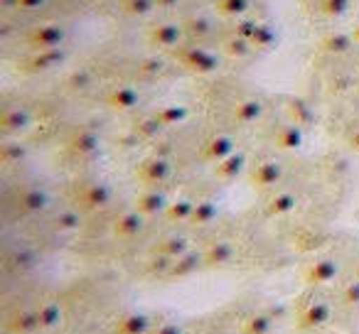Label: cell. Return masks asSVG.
Masks as SVG:
<instances>
[{"label": "cell", "instance_id": "9a60e30c", "mask_svg": "<svg viewBox=\"0 0 359 334\" xmlns=\"http://www.w3.org/2000/svg\"><path fill=\"white\" fill-rule=\"evenodd\" d=\"M145 219H148V216L140 214L138 209L123 211V214L114 221V234L118 236V239H133V236H138L140 231H143Z\"/></svg>", "mask_w": 359, "mask_h": 334}, {"label": "cell", "instance_id": "44dd1931", "mask_svg": "<svg viewBox=\"0 0 359 334\" xmlns=\"http://www.w3.org/2000/svg\"><path fill=\"white\" fill-rule=\"evenodd\" d=\"M187 251H190V239L182 234H170L155 244V253L170 256V258H180V256L187 253Z\"/></svg>", "mask_w": 359, "mask_h": 334}, {"label": "cell", "instance_id": "7402d4cb", "mask_svg": "<svg viewBox=\"0 0 359 334\" xmlns=\"http://www.w3.org/2000/svg\"><path fill=\"white\" fill-rule=\"evenodd\" d=\"M81 202L86 209H101L111 202V187L106 182H91L81 195Z\"/></svg>", "mask_w": 359, "mask_h": 334}, {"label": "cell", "instance_id": "4dcf8cb0", "mask_svg": "<svg viewBox=\"0 0 359 334\" xmlns=\"http://www.w3.org/2000/svg\"><path fill=\"white\" fill-rule=\"evenodd\" d=\"M288 111H290V118H293L298 125H303L305 130H308L310 125L315 123V111H313V106H310L308 101H303V99H290Z\"/></svg>", "mask_w": 359, "mask_h": 334}, {"label": "cell", "instance_id": "8992f818", "mask_svg": "<svg viewBox=\"0 0 359 334\" xmlns=\"http://www.w3.org/2000/svg\"><path fill=\"white\" fill-rule=\"evenodd\" d=\"M207 268V260H205V251H187V253H182L180 258H175L172 268H170V273L165 275V278L170 280H182V278H190V275H195L197 270Z\"/></svg>", "mask_w": 359, "mask_h": 334}, {"label": "cell", "instance_id": "b9f144b4", "mask_svg": "<svg viewBox=\"0 0 359 334\" xmlns=\"http://www.w3.org/2000/svg\"><path fill=\"white\" fill-rule=\"evenodd\" d=\"M138 69H140V74H143V76H158V74H163V71H165V60H163V57H158V55H150V57H145V60L140 62Z\"/></svg>", "mask_w": 359, "mask_h": 334}, {"label": "cell", "instance_id": "1f68e13d", "mask_svg": "<svg viewBox=\"0 0 359 334\" xmlns=\"http://www.w3.org/2000/svg\"><path fill=\"white\" fill-rule=\"evenodd\" d=\"M276 319L269 312H254L249 319L244 322V334H271Z\"/></svg>", "mask_w": 359, "mask_h": 334}, {"label": "cell", "instance_id": "6da1fadb", "mask_svg": "<svg viewBox=\"0 0 359 334\" xmlns=\"http://www.w3.org/2000/svg\"><path fill=\"white\" fill-rule=\"evenodd\" d=\"M177 57L195 74H215L222 67V55L207 50V47H185L177 52Z\"/></svg>", "mask_w": 359, "mask_h": 334}, {"label": "cell", "instance_id": "9c48e42d", "mask_svg": "<svg viewBox=\"0 0 359 334\" xmlns=\"http://www.w3.org/2000/svg\"><path fill=\"white\" fill-rule=\"evenodd\" d=\"M273 143H276V148L285 150V153L300 150L305 145V128L295 123V120H290V123H283L278 130H276Z\"/></svg>", "mask_w": 359, "mask_h": 334}, {"label": "cell", "instance_id": "603a6c76", "mask_svg": "<svg viewBox=\"0 0 359 334\" xmlns=\"http://www.w3.org/2000/svg\"><path fill=\"white\" fill-rule=\"evenodd\" d=\"M295 207H298V195L295 192H276L273 197L269 200V204H266V211H269L271 216H285L290 214V211H295Z\"/></svg>", "mask_w": 359, "mask_h": 334}, {"label": "cell", "instance_id": "52a82bcc", "mask_svg": "<svg viewBox=\"0 0 359 334\" xmlns=\"http://www.w3.org/2000/svg\"><path fill=\"white\" fill-rule=\"evenodd\" d=\"M339 275V263L334 258H318L305 268V283L310 288L315 285H327V283H334Z\"/></svg>", "mask_w": 359, "mask_h": 334}, {"label": "cell", "instance_id": "f907efd6", "mask_svg": "<svg viewBox=\"0 0 359 334\" xmlns=\"http://www.w3.org/2000/svg\"><path fill=\"white\" fill-rule=\"evenodd\" d=\"M352 37H354V42H359V25H354V30H352Z\"/></svg>", "mask_w": 359, "mask_h": 334}, {"label": "cell", "instance_id": "d6986e66", "mask_svg": "<svg viewBox=\"0 0 359 334\" xmlns=\"http://www.w3.org/2000/svg\"><path fill=\"white\" fill-rule=\"evenodd\" d=\"M8 329L15 334H32L37 332V329H42L40 324V314H37V309H20V312H15L11 317V322H8Z\"/></svg>", "mask_w": 359, "mask_h": 334}, {"label": "cell", "instance_id": "d4e9b609", "mask_svg": "<svg viewBox=\"0 0 359 334\" xmlns=\"http://www.w3.org/2000/svg\"><path fill=\"white\" fill-rule=\"evenodd\" d=\"M222 52H224V57H229V60H249L251 55H256V47H254V42L246 40V37L231 35L229 40L224 42Z\"/></svg>", "mask_w": 359, "mask_h": 334}, {"label": "cell", "instance_id": "f6af8a7d", "mask_svg": "<svg viewBox=\"0 0 359 334\" xmlns=\"http://www.w3.org/2000/svg\"><path fill=\"white\" fill-rule=\"evenodd\" d=\"M342 300H344V305H352V307H357V305H359V278H357V275H354V278L344 285Z\"/></svg>", "mask_w": 359, "mask_h": 334}, {"label": "cell", "instance_id": "5b68a950", "mask_svg": "<svg viewBox=\"0 0 359 334\" xmlns=\"http://www.w3.org/2000/svg\"><path fill=\"white\" fill-rule=\"evenodd\" d=\"M332 319V305L325 302V300H318V302H308L303 305L298 317V327L300 329H320Z\"/></svg>", "mask_w": 359, "mask_h": 334}, {"label": "cell", "instance_id": "7a4b0ae2", "mask_svg": "<svg viewBox=\"0 0 359 334\" xmlns=\"http://www.w3.org/2000/svg\"><path fill=\"white\" fill-rule=\"evenodd\" d=\"M67 42V30L55 22H45V25H37L27 32V45L35 52L40 50H52V47H65Z\"/></svg>", "mask_w": 359, "mask_h": 334}, {"label": "cell", "instance_id": "681fc988", "mask_svg": "<svg viewBox=\"0 0 359 334\" xmlns=\"http://www.w3.org/2000/svg\"><path fill=\"white\" fill-rule=\"evenodd\" d=\"M349 148H352V150H357V153H359V125H357V128H352V130H349Z\"/></svg>", "mask_w": 359, "mask_h": 334}, {"label": "cell", "instance_id": "ee69618b", "mask_svg": "<svg viewBox=\"0 0 359 334\" xmlns=\"http://www.w3.org/2000/svg\"><path fill=\"white\" fill-rule=\"evenodd\" d=\"M256 27H259V22H256L254 18H236L234 27H231V35H239V37L251 40L254 32H256Z\"/></svg>", "mask_w": 359, "mask_h": 334}, {"label": "cell", "instance_id": "484cf974", "mask_svg": "<svg viewBox=\"0 0 359 334\" xmlns=\"http://www.w3.org/2000/svg\"><path fill=\"white\" fill-rule=\"evenodd\" d=\"M354 47L352 32H327L323 40V50L327 55H347Z\"/></svg>", "mask_w": 359, "mask_h": 334}, {"label": "cell", "instance_id": "4316f807", "mask_svg": "<svg viewBox=\"0 0 359 334\" xmlns=\"http://www.w3.org/2000/svg\"><path fill=\"white\" fill-rule=\"evenodd\" d=\"M195 204H197V202L187 200V197H182V200H175V202H170L165 216H168V221H172V224H190L192 211H195Z\"/></svg>", "mask_w": 359, "mask_h": 334}, {"label": "cell", "instance_id": "8d00e7d4", "mask_svg": "<svg viewBox=\"0 0 359 334\" xmlns=\"http://www.w3.org/2000/svg\"><path fill=\"white\" fill-rule=\"evenodd\" d=\"M81 214L76 209H62L60 214L55 216V229L57 231H65V234H72V231H79L81 229Z\"/></svg>", "mask_w": 359, "mask_h": 334}, {"label": "cell", "instance_id": "7bdbcfd3", "mask_svg": "<svg viewBox=\"0 0 359 334\" xmlns=\"http://www.w3.org/2000/svg\"><path fill=\"white\" fill-rule=\"evenodd\" d=\"M91 81H94V76H91L89 69H76L69 74V79H67V84H69L72 91H86L91 86Z\"/></svg>", "mask_w": 359, "mask_h": 334}, {"label": "cell", "instance_id": "4fadbf2b", "mask_svg": "<svg viewBox=\"0 0 359 334\" xmlns=\"http://www.w3.org/2000/svg\"><path fill=\"white\" fill-rule=\"evenodd\" d=\"M234 150H236V145H234V140H231L229 135L217 133L205 143V148H202V158H205L207 162L217 165V162H222L224 158H229Z\"/></svg>", "mask_w": 359, "mask_h": 334}, {"label": "cell", "instance_id": "f35d334b", "mask_svg": "<svg viewBox=\"0 0 359 334\" xmlns=\"http://www.w3.org/2000/svg\"><path fill=\"white\" fill-rule=\"evenodd\" d=\"M158 8V0H123V13L128 18H148Z\"/></svg>", "mask_w": 359, "mask_h": 334}, {"label": "cell", "instance_id": "f546056e", "mask_svg": "<svg viewBox=\"0 0 359 334\" xmlns=\"http://www.w3.org/2000/svg\"><path fill=\"white\" fill-rule=\"evenodd\" d=\"M150 329V317L145 312H128L118 322V334H145Z\"/></svg>", "mask_w": 359, "mask_h": 334}, {"label": "cell", "instance_id": "e575fe53", "mask_svg": "<svg viewBox=\"0 0 359 334\" xmlns=\"http://www.w3.org/2000/svg\"><path fill=\"white\" fill-rule=\"evenodd\" d=\"M158 116H160V120L170 128V125L185 123L187 116H190V111H187V106H182V104H168L158 111Z\"/></svg>", "mask_w": 359, "mask_h": 334}, {"label": "cell", "instance_id": "7dc6e473", "mask_svg": "<svg viewBox=\"0 0 359 334\" xmlns=\"http://www.w3.org/2000/svg\"><path fill=\"white\" fill-rule=\"evenodd\" d=\"M47 3L50 0H18V8H22V11H40Z\"/></svg>", "mask_w": 359, "mask_h": 334}, {"label": "cell", "instance_id": "ab89813d", "mask_svg": "<svg viewBox=\"0 0 359 334\" xmlns=\"http://www.w3.org/2000/svg\"><path fill=\"white\" fill-rule=\"evenodd\" d=\"M320 11L327 18H344L352 11V0H323V3H320Z\"/></svg>", "mask_w": 359, "mask_h": 334}, {"label": "cell", "instance_id": "e0dca14e", "mask_svg": "<svg viewBox=\"0 0 359 334\" xmlns=\"http://www.w3.org/2000/svg\"><path fill=\"white\" fill-rule=\"evenodd\" d=\"M234 256H236V244H231V241H215L205 251L207 268H222V265L231 263Z\"/></svg>", "mask_w": 359, "mask_h": 334}, {"label": "cell", "instance_id": "f1b7e54d", "mask_svg": "<svg viewBox=\"0 0 359 334\" xmlns=\"http://www.w3.org/2000/svg\"><path fill=\"white\" fill-rule=\"evenodd\" d=\"M219 216V204L215 200H202L195 204V211H192V219L190 224L192 226H207Z\"/></svg>", "mask_w": 359, "mask_h": 334}, {"label": "cell", "instance_id": "3957f363", "mask_svg": "<svg viewBox=\"0 0 359 334\" xmlns=\"http://www.w3.org/2000/svg\"><path fill=\"white\" fill-rule=\"evenodd\" d=\"M138 175L145 185L160 187L170 180V175H172V165H170V160L163 158V155H150V158H145L143 162H140Z\"/></svg>", "mask_w": 359, "mask_h": 334}, {"label": "cell", "instance_id": "74e56055", "mask_svg": "<svg viewBox=\"0 0 359 334\" xmlns=\"http://www.w3.org/2000/svg\"><path fill=\"white\" fill-rule=\"evenodd\" d=\"M251 8V0H217V13L224 18H244Z\"/></svg>", "mask_w": 359, "mask_h": 334}, {"label": "cell", "instance_id": "c3c4849f", "mask_svg": "<svg viewBox=\"0 0 359 334\" xmlns=\"http://www.w3.org/2000/svg\"><path fill=\"white\" fill-rule=\"evenodd\" d=\"M182 3L185 0H158V8H163V11H177Z\"/></svg>", "mask_w": 359, "mask_h": 334}, {"label": "cell", "instance_id": "277c9868", "mask_svg": "<svg viewBox=\"0 0 359 334\" xmlns=\"http://www.w3.org/2000/svg\"><path fill=\"white\" fill-rule=\"evenodd\" d=\"M185 35V25H180V22H158L150 30V45L158 47V50H172V47H180Z\"/></svg>", "mask_w": 359, "mask_h": 334}, {"label": "cell", "instance_id": "cb8c5ba5", "mask_svg": "<svg viewBox=\"0 0 359 334\" xmlns=\"http://www.w3.org/2000/svg\"><path fill=\"white\" fill-rule=\"evenodd\" d=\"M72 150L79 155H96L101 150V138L94 130H76L72 135Z\"/></svg>", "mask_w": 359, "mask_h": 334}, {"label": "cell", "instance_id": "d6a6232c", "mask_svg": "<svg viewBox=\"0 0 359 334\" xmlns=\"http://www.w3.org/2000/svg\"><path fill=\"white\" fill-rule=\"evenodd\" d=\"M37 314H40L42 329H55V327H60V322H62V307H60V302H55V300H50V302H42L40 307H37Z\"/></svg>", "mask_w": 359, "mask_h": 334}, {"label": "cell", "instance_id": "816d5d0a", "mask_svg": "<svg viewBox=\"0 0 359 334\" xmlns=\"http://www.w3.org/2000/svg\"><path fill=\"white\" fill-rule=\"evenodd\" d=\"M354 275H357V278H359V260H357V263H354Z\"/></svg>", "mask_w": 359, "mask_h": 334}, {"label": "cell", "instance_id": "ffe728a7", "mask_svg": "<svg viewBox=\"0 0 359 334\" xmlns=\"http://www.w3.org/2000/svg\"><path fill=\"white\" fill-rule=\"evenodd\" d=\"M264 116V101L256 99V96H249V99H241L239 104L234 106V118L244 125H251Z\"/></svg>", "mask_w": 359, "mask_h": 334}, {"label": "cell", "instance_id": "bcb514c9", "mask_svg": "<svg viewBox=\"0 0 359 334\" xmlns=\"http://www.w3.org/2000/svg\"><path fill=\"white\" fill-rule=\"evenodd\" d=\"M155 334H185V329H182V324H177V322H165V324H160Z\"/></svg>", "mask_w": 359, "mask_h": 334}, {"label": "cell", "instance_id": "8fae6325", "mask_svg": "<svg viewBox=\"0 0 359 334\" xmlns=\"http://www.w3.org/2000/svg\"><path fill=\"white\" fill-rule=\"evenodd\" d=\"M170 207L168 202V195H165L163 190H158V187H150V190H145L143 195L135 200V209L140 211V214L145 216H158V214H165Z\"/></svg>", "mask_w": 359, "mask_h": 334}, {"label": "cell", "instance_id": "30bf717a", "mask_svg": "<svg viewBox=\"0 0 359 334\" xmlns=\"http://www.w3.org/2000/svg\"><path fill=\"white\" fill-rule=\"evenodd\" d=\"M32 125V113L25 106H13V109L3 111L0 118V128L6 130V135H20Z\"/></svg>", "mask_w": 359, "mask_h": 334}, {"label": "cell", "instance_id": "60d3db41", "mask_svg": "<svg viewBox=\"0 0 359 334\" xmlns=\"http://www.w3.org/2000/svg\"><path fill=\"white\" fill-rule=\"evenodd\" d=\"M212 20L207 15H197V18H192L190 22L185 25V30H187V35H195V37H205V35H210L212 32Z\"/></svg>", "mask_w": 359, "mask_h": 334}, {"label": "cell", "instance_id": "7c38bea8", "mask_svg": "<svg viewBox=\"0 0 359 334\" xmlns=\"http://www.w3.org/2000/svg\"><path fill=\"white\" fill-rule=\"evenodd\" d=\"M67 62V50L65 47H52V50H40L37 55L30 57L27 62V71H50L55 67L65 64Z\"/></svg>", "mask_w": 359, "mask_h": 334}, {"label": "cell", "instance_id": "ac0fdd59", "mask_svg": "<svg viewBox=\"0 0 359 334\" xmlns=\"http://www.w3.org/2000/svg\"><path fill=\"white\" fill-rule=\"evenodd\" d=\"M109 106L116 111H133L140 106V91L135 86H116L109 94Z\"/></svg>", "mask_w": 359, "mask_h": 334}, {"label": "cell", "instance_id": "d590c367", "mask_svg": "<svg viewBox=\"0 0 359 334\" xmlns=\"http://www.w3.org/2000/svg\"><path fill=\"white\" fill-rule=\"evenodd\" d=\"M27 158V148L20 143V140H11L8 138L0 148V160L6 165H15V162H22Z\"/></svg>", "mask_w": 359, "mask_h": 334}, {"label": "cell", "instance_id": "836d02e7", "mask_svg": "<svg viewBox=\"0 0 359 334\" xmlns=\"http://www.w3.org/2000/svg\"><path fill=\"white\" fill-rule=\"evenodd\" d=\"M168 128V125L160 120V116L155 113V116H145V118H140L138 123H135V133L140 135V138H145V140H150V138H158L163 130Z\"/></svg>", "mask_w": 359, "mask_h": 334}, {"label": "cell", "instance_id": "2e32d148", "mask_svg": "<svg viewBox=\"0 0 359 334\" xmlns=\"http://www.w3.org/2000/svg\"><path fill=\"white\" fill-rule=\"evenodd\" d=\"M47 207H50V195L42 187H27L18 197V209H22V214H40Z\"/></svg>", "mask_w": 359, "mask_h": 334}, {"label": "cell", "instance_id": "f5cc1de1", "mask_svg": "<svg viewBox=\"0 0 359 334\" xmlns=\"http://www.w3.org/2000/svg\"><path fill=\"white\" fill-rule=\"evenodd\" d=\"M357 94H359V86H357Z\"/></svg>", "mask_w": 359, "mask_h": 334}, {"label": "cell", "instance_id": "5bb4252c", "mask_svg": "<svg viewBox=\"0 0 359 334\" xmlns=\"http://www.w3.org/2000/svg\"><path fill=\"white\" fill-rule=\"evenodd\" d=\"M246 162H249L246 153H241V150H234L229 158H224L222 162L215 165V177H217V180H224V182L236 180V177H239L241 172L246 170Z\"/></svg>", "mask_w": 359, "mask_h": 334}, {"label": "cell", "instance_id": "ba28073f", "mask_svg": "<svg viewBox=\"0 0 359 334\" xmlns=\"http://www.w3.org/2000/svg\"><path fill=\"white\" fill-rule=\"evenodd\" d=\"M283 180V165L278 160H266V162L256 165V170L251 172V185L259 190H271Z\"/></svg>", "mask_w": 359, "mask_h": 334}, {"label": "cell", "instance_id": "83f0119b", "mask_svg": "<svg viewBox=\"0 0 359 334\" xmlns=\"http://www.w3.org/2000/svg\"><path fill=\"white\" fill-rule=\"evenodd\" d=\"M251 42H254L256 52L273 50V47H278V30H276L273 25H269V22H259V27H256Z\"/></svg>", "mask_w": 359, "mask_h": 334}]
</instances>
